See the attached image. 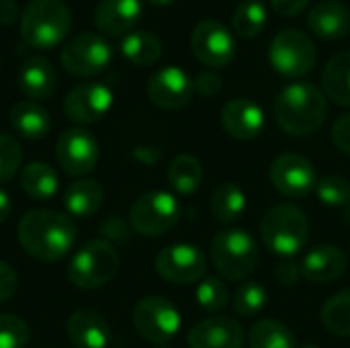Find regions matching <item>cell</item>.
Masks as SVG:
<instances>
[{
	"instance_id": "8992f818",
	"label": "cell",
	"mask_w": 350,
	"mask_h": 348,
	"mask_svg": "<svg viewBox=\"0 0 350 348\" xmlns=\"http://www.w3.org/2000/svg\"><path fill=\"white\" fill-rule=\"evenodd\" d=\"M119 254L107 240H90L82 244L68 265V279L78 289H98L119 273Z\"/></svg>"
},
{
	"instance_id": "3957f363",
	"label": "cell",
	"mask_w": 350,
	"mask_h": 348,
	"mask_svg": "<svg viewBox=\"0 0 350 348\" xmlns=\"http://www.w3.org/2000/svg\"><path fill=\"white\" fill-rule=\"evenodd\" d=\"M72 29V12L64 0H31L21 14V37L35 49L59 45Z\"/></svg>"
},
{
	"instance_id": "9a60e30c",
	"label": "cell",
	"mask_w": 350,
	"mask_h": 348,
	"mask_svg": "<svg viewBox=\"0 0 350 348\" xmlns=\"http://www.w3.org/2000/svg\"><path fill=\"white\" fill-rule=\"evenodd\" d=\"M113 90L103 82H86L80 86H74L66 101H64V113L74 123H96L103 119L111 107H113Z\"/></svg>"
},
{
	"instance_id": "b9f144b4",
	"label": "cell",
	"mask_w": 350,
	"mask_h": 348,
	"mask_svg": "<svg viewBox=\"0 0 350 348\" xmlns=\"http://www.w3.org/2000/svg\"><path fill=\"white\" fill-rule=\"evenodd\" d=\"M14 291H16V273L8 263L0 260V304L10 299Z\"/></svg>"
},
{
	"instance_id": "4316f807",
	"label": "cell",
	"mask_w": 350,
	"mask_h": 348,
	"mask_svg": "<svg viewBox=\"0 0 350 348\" xmlns=\"http://www.w3.org/2000/svg\"><path fill=\"white\" fill-rule=\"evenodd\" d=\"M59 187L55 170L45 162H31L21 174V189L33 201H49L55 197Z\"/></svg>"
},
{
	"instance_id": "7a4b0ae2",
	"label": "cell",
	"mask_w": 350,
	"mask_h": 348,
	"mask_svg": "<svg viewBox=\"0 0 350 348\" xmlns=\"http://www.w3.org/2000/svg\"><path fill=\"white\" fill-rule=\"evenodd\" d=\"M328 115L326 94L310 82H293L285 86L275 101L277 125L295 137L318 131Z\"/></svg>"
},
{
	"instance_id": "f1b7e54d",
	"label": "cell",
	"mask_w": 350,
	"mask_h": 348,
	"mask_svg": "<svg viewBox=\"0 0 350 348\" xmlns=\"http://www.w3.org/2000/svg\"><path fill=\"white\" fill-rule=\"evenodd\" d=\"M246 193L236 183H224L211 195V213L221 224H232L240 219L246 211Z\"/></svg>"
},
{
	"instance_id": "ffe728a7",
	"label": "cell",
	"mask_w": 350,
	"mask_h": 348,
	"mask_svg": "<svg viewBox=\"0 0 350 348\" xmlns=\"http://www.w3.org/2000/svg\"><path fill=\"white\" fill-rule=\"evenodd\" d=\"M347 271V254L332 244L312 248L301 260V277L308 283L326 285L338 281Z\"/></svg>"
},
{
	"instance_id": "d6a6232c",
	"label": "cell",
	"mask_w": 350,
	"mask_h": 348,
	"mask_svg": "<svg viewBox=\"0 0 350 348\" xmlns=\"http://www.w3.org/2000/svg\"><path fill=\"white\" fill-rule=\"evenodd\" d=\"M322 324L334 336H350V289L338 291L322 308Z\"/></svg>"
},
{
	"instance_id": "d4e9b609",
	"label": "cell",
	"mask_w": 350,
	"mask_h": 348,
	"mask_svg": "<svg viewBox=\"0 0 350 348\" xmlns=\"http://www.w3.org/2000/svg\"><path fill=\"white\" fill-rule=\"evenodd\" d=\"M10 127L25 139H43L49 133L51 117L39 103L23 101L10 109Z\"/></svg>"
},
{
	"instance_id": "9c48e42d",
	"label": "cell",
	"mask_w": 350,
	"mask_h": 348,
	"mask_svg": "<svg viewBox=\"0 0 350 348\" xmlns=\"http://www.w3.org/2000/svg\"><path fill=\"white\" fill-rule=\"evenodd\" d=\"M180 324L178 310L162 295H148L133 310V326L137 334L158 347L168 345L178 334Z\"/></svg>"
},
{
	"instance_id": "f6af8a7d",
	"label": "cell",
	"mask_w": 350,
	"mask_h": 348,
	"mask_svg": "<svg viewBox=\"0 0 350 348\" xmlns=\"http://www.w3.org/2000/svg\"><path fill=\"white\" fill-rule=\"evenodd\" d=\"M10 213H12V201H10V197L0 189V224H4V222L10 217Z\"/></svg>"
},
{
	"instance_id": "cb8c5ba5",
	"label": "cell",
	"mask_w": 350,
	"mask_h": 348,
	"mask_svg": "<svg viewBox=\"0 0 350 348\" xmlns=\"http://www.w3.org/2000/svg\"><path fill=\"white\" fill-rule=\"evenodd\" d=\"M103 187L92 178H80L66 187L64 191V207L70 215L86 219L94 215L103 205Z\"/></svg>"
},
{
	"instance_id": "30bf717a",
	"label": "cell",
	"mask_w": 350,
	"mask_h": 348,
	"mask_svg": "<svg viewBox=\"0 0 350 348\" xmlns=\"http://www.w3.org/2000/svg\"><path fill=\"white\" fill-rule=\"evenodd\" d=\"M113 59L109 41L96 33H78L62 47L59 62L64 70L78 78H88L103 72Z\"/></svg>"
},
{
	"instance_id": "836d02e7",
	"label": "cell",
	"mask_w": 350,
	"mask_h": 348,
	"mask_svg": "<svg viewBox=\"0 0 350 348\" xmlns=\"http://www.w3.org/2000/svg\"><path fill=\"white\" fill-rule=\"evenodd\" d=\"M267 306H269V291L258 281H244L232 297L234 314L240 318H254L260 312H265Z\"/></svg>"
},
{
	"instance_id": "e0dca14e",
	"label": "cell",
	"mask_w": 350,
	"mask_h": 348,
	"mask_svg": "<svg viewBox=\"0 0 350 348\" xmlns=\"http://www.w3.org/2000/svg\"><path fill=\"white\" fill-rule=\"evenodd\" d=\"M221 125L230 137L250 142L265 129V111L250 98H232L221 109Z\"/></svg>"
},
{
	"instance_id": "5bb4252c",
	"label": "cell",
	"mask_w": 350,
	"mask_h": 348,
	"mask_svg": "<svg viewBox=\"0 0 350 348\" xmlns=\"http://www.w3.org/2000/svg\"><path fill=\"white\" fill-rule=\"evenodd\" d=\"M55 156L62 170L70 176H82L98 164V142L82 127L66 129L55 144Z\"/></svg>"
},
{
	"instance_id": "60d3db41",
	"label": "cell",
	"mask_w": 350,
	"mask_h": 348,
	"mask_svg": "<svg viewBox=\"0 0 350 348\" xmlns=\"http://www.w3.org/2000/svg\"><path fill=\"white\" fill-rule=\"evenodd\" d=\"M275 277H277V281H281L283 285H295L297 279L301 277V267H299L293 258H283V260L277 263V267H275Z\"/></svg>"
},
{
	"instance_id": "484cf974",
	"label": "cell",
	"mask_w": 350,
	"mask_h": 348,
	"mask_svg": "<svg viewBox=\"0 0 350 348\" xmlns=\"http://www.w3.org/2000/svg\"><path fill=\"white\" fill-rule=\"evenodd\" d=\"M322 86L336 105L350 107V49L332 55L322 72Z\"/></svg>"
},
{
	"instance_id": "d6986e66",
	"label": "cell",
	"mask_w": 350,
	"mask_h": 348,
	"mask_svg": "<svg viewBox=\"0 0 350 348\" xmlns=\"http://www.w3.org/2000/svg\"><path fill=\"white\" fill-rule=\"evenodd\" d=\"M144 14L142 0H100L94 10V25L111 37L129 35Z\"/></svg>"
},
{
	"instance_id": "bcb514c9",
	"label": "cell",
	"mask_w": 350,
	"mask_h": 348,
	"mask_svg": "<svg viewBox=\"0 0 350 348\" xmlns=\"http://www.w3.org/2000/svg\"><path fill=\"white\" fill-rule=\"evenodd\" d=\"M150 4H154V6H166V4H172L174 0H148Z\"/></svg>"
},
{
	"instance_id": "8d00e7d4",
	"label": "cell",
	"mask_w": 350,
	"mask_h": 348,
	"mask_svg": "<svg viewBox=\"0 0 350 348\" xmlns=\"http://www.w3.org/2000/svg\"><path fill=\"white\" fill-rule=\"evenodd\" d=\"M29 343V326L12 314L0 316V348H25Z\"/></svg>"
},
{
	"instance_id": "681fc988",
	"label": "cell",
	"mask_w": 350,
	"mask_h": 348,
	"mask_svg": "<svg viewBox=\"0 0 350 348\" xmlns=\"http://www.w3.org/2000/svg\"><path fill=\"white\" fill-rule=\"evenodd\" d=\"M158 348H170V347H168V345H160V347H158Z\"/></svg>"
},
{
	"instance_id": "ee69618b",
	"label": "cell",
	"mask_w": 350,
	"mask_h": 348,
	"mask_svg": "<svg viewBox=\"0 0 350 348\" xmlns=\"http://www.w3.org/2000/svg\"><path fill=\"white\" fill-rule=\"evenodd\" d=\"M18 16V6L14 0H0V23L2 25H12Z\"/></svg>"
},
{
	"instance_id": "f546056e",
	"label": "cell",
	"mask_w": 350,
	"mask_h": 348,
	"mask_svg": "<svg viewBox=\"0 0 350 348\" xmlns=\"http://www.w3.org/2000/svg\"><path fill=\"white\" fill-rule=\"evenodd\" d=\"M168 183L178 195H193L203 183V166L195 156L180 154L168 166Z\"/></svg>"
},
{
	"instance_id": "2e32d148",
	"label": "cell",
	"mask_w": 350,
	"mask_h": 348,
	"mask_svg": "<svg viewBox=\"0 0 350 348\" xmlns=\"http://www.w3.org/2000/svg\"><path fill=\"white\" fill-rule=\"evenodd\" d=\"M193 94H195V82L178 66H166L158 70L148 82L150 101L164 111H178L187 107Z\"/></svg>"
},
{
	"instance_id": "7c38bea8",
	"label": "cell",
	"mask_w": 350,
	"mask_h": 348,
	"mask_svg": "<svg viewBox=\"0 0 350 348\" xmlns=\"http://www.w3.org/2000/svg\"><path fill=\"white\" fill-rule=\"evenodd\" d=\"M271 183L287 199H306L318 187L314 164L301 154H281L271 164Z\"/></svg>"
},
{
	"instance_id": "ac0fdd59",
	"label": "cell",
	"mask_w": 350,
	"mask_h": 348,
	"mask_svg": "<svg viewBox=\"0 0 350 348\" xmlns=\"http://www.w3.org/2000/svg\"><path fill=\"white\" fill-rule=\"evenodd\" d=\"M189 348H242L244 330L230 316H211L189 332Z\"/></svg>"
},
{
	"instance_id": "603a6c76",
	"label": "cell",
	"mask_w": 350,
	"mask_h": 348,
	"mask_svg": "<svg viewBox=\"0 0 350 348\" xmlns=\"http://www.w3.org/2000/svg\"><path fill=\"white\" fill-rule=\"evenodd\" d=\"M308 25L322 39H340L350 31V8L338 0H324L310 10Z\"/></svg>"
},
{
	"instance_id": "5b68a950",
	"label": "cell",
	"mask_w": 350,
	"mask_h": 348,
	"mask_svg": "<svg viewBox=\"0 0 350 348\" xmlns=\"http://www.w3.org/2000/svg\"><path fill=\"white\" fill-rule=\"evenodd\" d=\"M258 258V244L246 230L228 228L211 240V263L228 281L248 279L254 273Z\"/></svg>"
},
{
	"instance_id": "f35d334b",
	"label": "cell",
	"mask_w": 350,
	"mask_h": 348,
	"mask_svg": "<svg viewBox=\"0 0 350 348\" xmlns=\"http://www.w3.org/2000/svg\"><path fill=\"white\" fill-rule=\"evenodd\" d=\"M193 82H195V92H199L203 96H215L224 88V80L215 72H201V74H197V78Z\"/></svg>"
},
{
	"instance_id": "d590c367",
	"label": "cell",
	"mask_w": 350,
	"mask_h": 348,
	"mask_svg": "<svg viewBox=\"0 0 350 348\" xmlns=\"http://www.w3.org/2000/svg\"><path fill=\"white\" fill-rule=\"evenodd\" d=\"M316 195L328 207H349L350 183L340 174H328L318 180Z\"/></svg>"
},
{
	"instance_id": "1f68e13d",
	"label": "cell",
	"mask_w": 350,
	"mask_h": 348,
	"mask_svg": "<svg viewBox=\"0 0 350 348\" xmlns=\"http://www.w3.org/2000/svg\"><path fill=\"white\" fill-rule=\"evenodd\" d=\"M269 21V10L260 0H244L232 14V31L240 37H256Z\"/></svg>"
},
{
	"instance_id": "83f0119b",
	"label": "cell",
	"mask_w": 350,
	"mask_h": 348,
	"mask_svg": "<svg viewBox=\"0 0 350 348\" xmlns=\"http://www.w3.org/2000/svg\"><path fill=\"white\" fill-rule=\"evenodd\" d=\"M121 53L135 66H152L162 55V41L150 31H131L121 41Z\"/></svg>"
},
{
	"instance_id": "52a82bcc",
	"label": "cell",
	"mask_w": 350,
	"mask_h": 348,
	"mask_svg": "<svg viewBox=\"0 0 350 348\" xmlns=\"http://www.w3.org/2000/svg\"><path fill=\"white\" fill-rule=\"evenodd\" d=\"M318 59V51L310 35L299 29H283L275 35L269 47V62L273 70L285 78L308 76Z\"/></svg>"
},
{
	"instance_id": "e575fe53",
	"label": "cell",
	"mask_w": 350,
	"mask_h": 348,
	"mask_svg": "<svg viewBox=\"0 0 350 348\" xmlns=\"http://www.w3.org/2000/svg\"><path fill=\"white\" fill-rule=\"evenodd\" d=\"M197 304L201 310L209 314L221 312L230 304V289L228 285L217 277H207L197 287Z\"/></svg>"
},
{
	"instance_id": "4dcf8cb0",
	"label": "cell",
	"mask_w": 350,
	"mask_h": 348,
	"mask_svg": "<svg viewBox=\"0 0 350 348\" xmlns=\"http://www.w3.org/2000/svg\"><path fill=\"white\" fill-rule=\"evenodd\" d=\"M248 348H299L295 334L277 320H260L248 332Z\"/></svg>"
},
{
	"instance_id": "7402d4cb",
	"label": "cell",
	"mask_w": 350,
	"mask_h": 348,
	"mask_svg": "<svg viewBox=\"0 0 350 348\" xmlns=\"http://www.w3.org/2000/svg\"><path fill=\"white\" fill-rule=\"evenodd\" d=\"M55 84H57L55 70L45 57L33 55L23 62V66L18 70V90L29 101L49 98L55 90Z\"/></svg>"
},
{
	"instance_id": "6da1fadb",
	"label": "cell",
	"mask_w": 350,
	"mask_h": 348,
	"mask_svg": "<svg viewBox=\"0 0 350 348\" xmlns=\"http://www.w3.org/2000/svg\"><path fill=\"white\" fill-rule=\"evenodd\" d=\"M74 222L57 211L35 209L18 222V242L27 254L41 263L62 260L76 244Z\"/></svg>"
},
{
	"instance_id": "ab89813d",
	"label": "cell",
	"mask_w": 350,
	"mask_h": 348,
	"mask_svg": "<svg viewBox=\"0 0 350 348\" xmlns=\"http://www.w3.org/2000/svg\"><path fill=\"white\" fill-rule=\"evenodd\" d=\"M332 142L334 146L350 156V113L340 115L332 127Z\"/></svg>"
},
{
	"instance_id": "7bdbcfd3",
	"label": "cell",
	"mask_w": 350,
	"mask_h": 348,
	"mask_svg": "<svg viewBox=\"0 0 350 348\" xmlns=\"http://www.w3.org/2000/svg\"><path fill=\"white\" fill-rule=\"evenodd\" d=\"M310 0H271V6L281 16H297L308 8Z\"/></svg>"
},
{
	"instance_id": "7dc6e473",
	"label": "cell",
	"mask_w": 350,
	"mask_h": 348,
	"mask_svg": "<svg viewBox=\"0 0 350 348\" xmlns=\"http://www.w3.org/2000/svg\"><path fill=\"white\" fill-rule=\"evenodd\" d=\"M345 215H347V222H350V205L349 207H345Z\"/></svg>"
},
{
	"instance_id": "4fadbf2b",
	"label": "cell",
	"mask_w": 350,
	"mask_h": 348,
	"mask_svg": "<svg viewBox=\"0 0 350 348\" xmlns=\"http://www.w3.org/2000/svg\"><path fill=\"white\" fill-rule=\"evenodd\" d=\"M154 267L164 281L174 285H191L205 275L207 258L193 244H170L158 252Z\"/></svg>"
},
{
	"instance_id": "c3c4849f",
	"label": "cell",
	"mask_w": 350,
	"mask_h": 348,
	"mask_svg": "<svg viewBox=\"0 0 350 348\" xmlns=\"http://www.w3.org/2000/svg\"><path fill=\"white\" fill-rule=\"evenodd\" d=\"M299 348H318L316 345H312V343H308V345H304V347H299Z\"/></svg>"
},
{
	"instance_id": "74e56055",
	"label": "cell",
	"mask_w": 350,
	"mask_h": 348,
	"mask_svg": "<svg viewBox=\"0 0 350 348\" xmlns=\"http://www.w3.org/2000/svg\"><path fill=\"white\" fill-rule=\"evenodd\" d=\"M23 162V148L21 144L6 133H0V183L10 180Z\"/></svg>"
},
{
	"instance_id": "ba28073f",
	"label": "cell",
	"mask_w": 350,
	"mask_h": 348,
	"mask_svg": "<svg viewBox=\"0 0 350 348\" xmlns=\"http://www.w3.org/2000/svg\"><path fill=\"white\" fill-rule=\"evenodd\" d=\"M180 219V203L166 191H152L142 195L129 211V224L133 232L146 238H158L168 234Z\"/></svg>"
},
{
	"instance_id": "44dd1931",
	"label": "cell",
	"mask_w": 350,
	"mask_h": 348,
	"mask_svg": "<svg viewBox=\"0 0 350 348\" xmlns=\"http://www.w3.org/2000/svg\"><path fill=\"white\" fill-rule=\"evenodd\" d=\"M66 332L76 348H107L111 343V328L94 310H76L66 322Z\"/></svg>"
},
{
	"instance_id": "8fae6325",
	"label": "cell",
	"mask_w": 350,
	"mask_h": 348,
	"mask_svg": "<svg viewBox=\"0 0 350 348\" xmlns=\"http://www.w3.org/2000/svg\"><path fill=\"white\" fill-rule=\"evenodd\" d=\"M191 47L195 57L209 68H224L232 64L238 51L234 31L213 18L197 23L191 35Z\"/></svg>"
},
{
	"instance_id": "277c9868",
	"label": "cell",
	"mask_w": 350,
	"mask_h": 348,
	"mask_svg": "<svg viewBox=\"0 0 350 348\" xmlns=\"http://www.w3.org/2000/svg\"><path fill=\"white\" fill-rule=\"evenodd\" d=\"M260 236L265 246L281 258H293L310 240L308 215L289 203L271 207L260 222Z\"/></svg>"
}]
</instances>
